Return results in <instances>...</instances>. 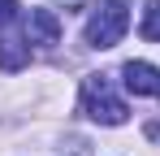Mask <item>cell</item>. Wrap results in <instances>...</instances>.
Returning a JSON list of instances; mask_svg holds the SVG:
<instances>
[{
    "label": "cell",
    "instance_id": "6da1fadb",
    "mask_svg": "<svg viewBox=\"0 0 160 156\" xmlns=\"http://www.w3.org/2000/svg\"><path fill=\"white\" fill-rule=\"evenodd\" d=\"M82 113H87L91 122H100V126H121V122L130 117V108L112 91L108 74H87L82 78Z\"/></svg>",
    "mask_w": 160,
    "mask_h": 156
},
{
    "label": "cell",
    "instance_id": "8992f818",
    "mask_svg": "<svg viewBox=\"0 0 160 156\" xmlns=\"http://www.w3.org/2000/svg\"><path fill=\"white\" fill-rule=\"evenodd\" d=\"M138 35L160 44V0H147L143 4V22H138Z\"/></svg>",
    "mask_w": 160,
    "mask_h": 156
},
{
    "label": "cell",
    "instance_id": "3957f363",
    "mask_svg": "<svg viewBox=\"0 0 160 156\" xmlns=\"http://www.w3.org/2000/svg\"><path fill=\"white\" fill-rule=\"evenodd\" d=\"M121 82L134 96H160V70L152 61H126L121 65Z\"/></svg>",
    "mask_w": 160,
    "mask_h": 156
},
{
    "label": "cell",
    "instance_id": "5b68a950",
    "mask_svg": "<svg viewBox=\"0 0 160 156\" xmlns=\"http://www.w3.org/2000/svg\"><path fill=\"white\" fill-rule=\"evenodd\" d=\"M30 61V39H18V35H4L0 39V70H22Z\"/></svg>",
    "mask_w": 160,
    "mask_h": 156
},
{
    "label": "cell",
    "instance_id": "7a4b0ae2",
    "mask_svg": "<svg viewBox=\"0 0 160 156\" xmlns=\"http://www.w3.org/2000/svg\"><path fill=\"white\" fill-rule=\"evenodd\" d=\"M126 26H130V9H126L121 0H100V4L91 9L82 35H87L91 48H112V44H121Z\"/></svg>",
    "mask_w": 160,
    "mask_h": 156
},
{
    "label": "cell",
    "instance_id": "52a82bcc",
    "mask_svg": "<svg viewBox=\"0 0 160 156\" xmlns=\"http://www.w3.org/2000/svg\"><path fill=\"white\" fill-rule=\"evenodd\" d=\"M18 22V0H0V30Z\"/></svg>",
    "mask_w": 160,
    "mask_h": 156
},
{
    "label": "cell",
    "instance_id": "277c9868",
    "mask_svg": "<svg viewBox=\"0 0 160 156\" xmlns=\"http://www.w3.org/2000/svg\"><path fill=\"white\" fill-rule=\"evenodd\" d=\"M26 39L39 44V48H52L56 39H61V18H56L52 9H30V18H26Z\"/></svg>",
    "mask_w": 160,
    "mask_h": 156
}]
</instances>
